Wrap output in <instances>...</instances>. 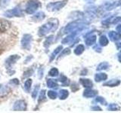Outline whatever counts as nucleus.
<instances>
[{
  "label": "nucleus",
  "instance_id": "18",
  "mask_svg": "<svg viewBox=\"0 0 121 113\" xmlns=\"http://www.w3.org/2000/svg\"><path fill=\"white\" fill-rule=\"evenodd\" d=\"M108 78V75L105 73H98L95 76V80L97 82H100L101 81H104Z\"/></svg>",
  "mask_w": 121,
  "mask_h": 113
},
{
  "label": "nucleus",
  "instance_id": "17",
  "mask_svg": "<svg viewBox=\"0 0 121 113\" xmlns=\"http://www.w3.org/2000/svg\"><path fill=\"white\" fill-rule=\"evenodd\" d=\"M45 14L43 12V11H41V12H38L34 14L32 19L35 21H40V20H43L45 18Z\"/></svg>",
  "mask_w": 121,
  "mask_h": 113
},
{
  "label": "nucleus",
  "instance_id": "16",
  "mask_svg": "<svg viewBox=\"0 0 121 113\" xmlns=\"http://www.w3.org/2000/svg\"><path fill=\"white\" fill-rule=\"evenodd\" d=\"M120 84V81L117 80V79H112L104 84V86H108V87H115Z\"/></svg>",
  "mask_w": 121,
  "mask_h": 113
},
{
  "label": "nucleus",
  "instance_id": "14",
  "mask_svg": "<svg viewBox=\"0 0 121 113\" xmlns=\"http://www.w3.org/2000/svg\"><path fill=\"white\" fill-rule=\"evenodd\" d=\"M10 92V88L6 85H0V97H5Z\"/></svg>",
  "mask_w": 121,
  "mask_h": 113
},
{
  "label": "nucleus",
  "instance_id": "38",
  "mask_svg": "<svg viewBox=\"0 0 121 113\" xmlns=\"http://www.w3.org/2000/svg\"><path fill=\"white\" fill-rule=\"evenodd\" d=\"M33 73V70H29V71H26L24 73V77H27V76H30V75H32Z\"/></svg>",
  "mask_w": 121,
  "mask_h": 113
},
{
  "label": "nucleus",
  "instance_id": "23",
  "mask_svg": "<svg viewBox=\"0 0 121 113\" xmlns=\"http://www.w3.org/2000/svg\"><path fill=\"white\" fill-rule=\"evenodd\" d=\"M110 66L109 63L107 62H103V63H101L97 67V70L98 71H101V70H104V69H107Z\"/></svg>",
  "mask_w": 121,
  "mask_h": 113
},
{
  "label": "nucleus",
  "instance_id": "12",
  "mask_svg": "<svg viewBox=\"0 0 121 113\" xmlns=\"http://www.w3.org/2000/svg\"><path fill=\"white\" fill-rule=\"evenodd\" d=\"M10 27V24L6 20H0V32H3L9 29Z\"/></svg>",
  "mask_w": 121,
  "mask_h": 113
},
{
  "label": "nucleus",
  "instance_id": "13",
  "mask_svg": "<svg viewBox=\"0 0 121 113\" xmlns=\"http://www.w3.org/2000/svg\"><path fill=\"white\" fill-rule=\"evenodd\" d=\"M80 83L82 85L83 87H85V88H92V87L93 86V83L92 81L90 80V79L81 78Z\"/></svg>",
  "mask_w": 121,
  "mask_h": 113
},
{
  "label": "nucleus",
  "instance_id": "43",
  "mask_svg": "<svg viewBox=\"0 0 121 113\" xmlns=\"http://www.w3.org/2000/svg\"><path fill=\"white\" fill-rule=\"evenodd\" d=\"M118 60L120 63H121V51L118 53Z\"/></svg>",
  "mask_w": 121,
  "mask_h": 113
},
{
  "label": "nucleus",
  "instance_id": "21",
  "mask_svg": "<svg viewBox=\"0 0 121 113\" xmlns=\"http://www.w3.org/2000/svg\"><path fill=\"white\" fill-rule=\"evenodd\" d=\"M47 86L50 88H55L58 86L57 81L55 79H48L47 80Z\"/></svg>",
  "mask_w": 121,
  "mask_h": 113
},
{
  "label": "nucleus",
  "instance_id": "35",
  "mask_svg": "<svg viewBox=\"0 0 121 113\" xmlns=\"http://www.w3.org/2000/svg\"><path fill=\"white\" fill-rule=\"evenodd\" d=\"M38 90H39V85H36L35 89L33 90V93H32V97L33 98H36V95H37V93H38Z\"/></svg>",
  "mask_w": 121,
  "mask_h": 113
},
{
  "label": "nucleus",
  "instance_id": "6",
  "mask_svg": "<svg viewBox=\"0 0 121 113\" xmlns=\"http://www.w3.org/2000/svg\"><path fill=\"white\" fill-rule=\"evenodd\" d=\"M32 36L30 34H25L21 39V46L25 50H30L31 47Z\"/></svg>",
  "mask_w": 121,
  "mask_h": 113
},
{
  "label": "nucleus",
  "instance_id": "1",
  "mask_svg": "<svg viewBox=\"0 0 121 113\" xmlns=\"http://www.w3.org/2000/svg\"><path fill=\"white\" fill-rule=\"evenodd\" d=\"M59 22L57 19H52L45 24L43 25L39 29V36H44L50 32H53L57 29Z\"/></svg>",
  "mask_w": 121,
  "mask_h": 113
},
{
  "label": "nucleus",
  "instance_id": "42",
  "mask_svg": "<svg viewBox=\"0 0 121 113\" xmlns=\"http://www.w3.org/2000/svg\"><path fill=\"white\" fill-rule=\"evenodd\" d=\"M92 109L93 110H95V111H101V109L98 106H94V107H92Z\"/></svg>",
  "mask_w": 121,
  "mask_h": 113
},
{
  "label": "nucleus",
  "instance_id": "30",
  "mask_svg": "<svg viewBox=\"0 0 121 113\" xmlns=\"http://www.w3.org/2000/svg\"><path fill=\"white\" fill-rule=\"evenodd\" d=\"M48 97L52 100H55L58 97V93L54 91V90H49V91H48Z\"/></svg>",
  "mask_w": 121,
  "mask_h": 113
},
{
  "label": "nucleus",
  "instance_id": "32",
  "mask_svg": "<svg viewBox=\"0 0 121 113\" xmlns=\"http://www.w3.org/2000/svg\"><path fill=\"white\" fill-rule=\"evenodd\" d=\"M10 3V0H0V7L5 8L9 5Z\"/></svg>",
  "mask_w": 121,
  "mask_h": 113
},
{
  "label": "nucleus",
  "instance_id": "8",
  "mask_svg": "<svg viewBox=\"0 0 121 113\" xmlns=\"http://www.w3.org/2000/svg\"><path fill=\"white\" fill-rule=\"evenodd\" d=\"M20 59V56L18 55H11L5 60V66L8 69H11L12 65L16 63L17 60Z\"/></svg>",
  "mask_w": 121,
  "mask_h": 113
},
{
  "label": "nucleus",
  "instance_id": "36",
  "mask_svg": "<svg viewBox=\"0 0 121 113\" xmlns=\"http://www.w3.org/2000/svg\"><path fill=\"white\" fill-rule=\"evenodd\" d=\"M9 84L11 85H19V81L17 78H14V79H11V80L10 81Z\"/></svg>",
  "mask_w": 121,
  "mask_h": 113
},
{
  "label": "nucleus",
  "instance_id": "22",
  "mask_svg": "<svg viewBox=\"0 0 121 113\" xmlns=\"http://www.w3.org/2000/svg\"><path fill=\"white\" fill-rule=\"evenodd\" d=\"M84 50H85L84 46H83L82 44H79L78 46L75 48L74 53H75V54H77V55H80L81 54H82V52L84 51Z\"/></svg>",
  "mask_w": 121,
  "mask_h": 113
},
{
  "label": "nucleus",
  "instance_id": "24",
  "mask_svg": "<svg viewBox=\"0 0 121 113\" xmlns=\"http://www.w3.org/2000/svg\"><path fill=\"white\" fill-rule=\"evenodd\" d=\"M99 44L101 46H106L108 44V39L105 36H101L99 39Z\"/></svg>",
  "mask_w": 121,
  "mask_h": 113
},
{
  "label": "nucleus",
  "instance_id": "7",
  "mask_svg": "<svg viewBox=\"0 0 121 113\" xmlns=\"http://www.w3.org/2000/svg\"><path fill=\"white\" fill-rule=\"evenodd\" d=\"M26 103L24 100H17L13 105V109L15 111H25L26 109Z\"/></svg>",
  "mask_w": 121,
  "mask_h": 113
},
{
  "label": "nucleus",
  "instance_id": "45",
  "mask_svg": "<svg viewBox=\"0 0 121 113\" xmlns=\"http://www.w3.org/2000/svg\"><path fill=\"white\" fill-rule=\"evenodd\" d=\"M85 1H86L87 2H89V3H92V2H94L95 0H85Z\"/></svg>",
  "mask_w": 121,
  "mask_h": 113
},
{
  "label": "nucleus",
  "instance_id": "27",
  "mask_svg": "<svg viewBox=\"0 0 121 113\" xmlns=\"http://www.w3.org/2000/svg\"><path fill=\"white\" fill-rule=\"evenodd\" d=\"M58 74H59L58 69H56V68H52V69L48 72V75L52 77H55L57 75H58Z\"/></svg>",
  "mask_w": 121,
  "mask_h": 113
},
{
  "label": "nucleus",
  "instance_id": "4",
  "mask_svg": "<svg viewBox=\"0 0 121 113\" xmlns=\"http://www.w3.org/2000/svg\"><path fill=\"white\" fill-rule=\"evenodd\" d=\"M67 0H63V1L60 2H51L48 3L47 5L46 8L48 11H59L64 8L67 5Z\"/></svg>",
  "mask_w": 121,
  "mask_h": 113
},
{
  "label": "nucleus",
  "instance_id": "26",
  "mask_svg": "<svg viewBox=\"0 0 121 113\" xmlns=\"http://www.w3.org/2000/svg\"><path fill=\"white\" fill-rule=\"evenodd\" d=\"M59 81L62 83V85L64 86H67L69 85V80L67 79V78L66 76H64V75H61L59 78Z\"/></svg>",
  "mask_w": 121,
  "mask_h": 113
},
{
  "label": "nucleus",
  "instance_id": "9",
  "mask_svg": "<svg viewBox=\"0 0 121 113\" xmlns=\"http://www.w3.org/2000/svg\"><path fill=\"white\" fill-rule=\"evenodd\" d=\"M79 32H80L79 31H76V32H70V34L69 36H67L66 38H64V39L62 40V44H68V43L71 42V41L75 39L76 36H77Z\"/></svg>",
  "mask_w": 121,
  "mask_h": 113
},
{
  "label": "nucleus",
  "instance_id": "29",
  "mask_svg": "<svg viewBox=\"0 0 121 113\" xmlns=\"http://www.w3.org/2000/svg\"><path fill=\"white\" fill-rule=\"evenodd\" d=\"M53 38H54V36H50L49 37L47 38L46 40H45V43H44V46H45V47L48 48V47L49 46V45H50V44L52 43Z\"/></svg>",
  "mask_w": 121,
  "mask_h": 113
},
{
  "label": "nucleus",
  "instance_id": "33",
  "mask_svg": "<svg viewBox=\"0 0 121 113\" xmlns=\"http://www.w3.org/2000/svg\"><path fill=\"white\" fill-rule=\"evenodd\" d=\"M95 101L98 102V103H101V104H103V105L107 104V102H106V100L101 97H97L96 99H95Z\"/></svg>",
  "mask_w": 121,
  "mask_h": 113
},
{
  "label": "nucleus",
  "instance_id": "31",
  "mask_svg": "<svg viewBox=\"0 0 121 113\" xmlns=\"http://www.w3.org/2000/svg\"><path fill=\"white\" fill-rule=\"evenodd\" d=\"M45 100V90H42L40 93H39V103H41L43 100Z\"/></svg>",
  "mask_w": 121,
  "mask_h": 113
},
{
  "label": "nucleus",
  "instance_id": "40",
  "mask_svg": "<svg viewBox=\"0 0 121 113\" xmlns=\"http://www.w3.org/2000/svg\"><path fill=\"white\" fill-rule=\"evenodd\" d=\"M117 31L118 33H121V24H119L117 26Z\"/></svg>",
  "mask_w": 121,
  "mask_h": 113
},
{
  "label": "nucleus",
  "instance_id": "5",
  "mask_svg": "<svg viewBox=\"0 0 121 113\" xmlns=\"http://www.w3.org/2000/svg\"><path fill=\"white\" fill-rule=\"evenodd\" d=\"M5 17H22L24 16L23 11L21 9L20 7H15L14 8L9 10L4 14Z\"/></svg>",
  "mask_w": 121,
  "mask_h": 113
},
{
  "label": "nucleus",
  "instance_id": "28",
  "mask_svg": "<svg viewBox=\"0 0 121 113\" xmlns=\"http://www.w3.org/2000/svg\"><path fill=\"white\" fill-rule=\"evenodd\" d=\"M108 109L110 111H118V110H120V107L117 105V104L111 103L108 105Z\"/></svg>",
  "mask_w": 121,
  "mask_h": 113
},
{
  "label": "nucleus",
  "instance_id": "10",
  "mask_svg": "<svg viewBox=\"0 0 121 113\" xmlns=\"http://www.w3.org/2000/svg\"><path fill=\"white\" fill-rule=\"evenodd\" d=\"M97 94H98V92L96 90H93L90 88H87L86 90H84V92H83V96L87 98L94 97H95Z\"/></svg>",
  "mask_w": 121,
  "mask_h": 113
},
{
  "label": "nucleus",
  "instance_id": "44",
  "mask_svg": "<svg viewBox=\"0 0 121 113\" xmlns=\"http://www.w3.org/2000/svg\"><path fill=\"white\" fill-rule=\"evenodd\" d=\"M117 49H119V50H120V49L121 48V42L117 44Z\"/></svg>",
  "mask_w": 121,
  "mask_h": 113
},
{
  "label": "nucleus",
  "instance_id": "25",
  "mask_svg": "<svg viewBox=\"0 0 121 113\" xmlns=\"http://www.w3.org/2000/svg\"><path fill=\"white\" fill-rule=\"evenodd\" d=\"M31 85H32V80L31 79H27V80L25 81V84H24V90L26 92H29L30 90Z\"/></svg>",
  "mask_w": 121,
  "mask_h": 113
},
{
  "label": "nucleus",
  "instance_id": "39",
  "mask_svg": "<svg viewBox=\"0 0 121 113\" xmlns=\"http://www.w3.org/2000/svg\"><path fill=\"white\" fill-rule=\"evenodd\" d=\"M94 50L95 51H98V52H101V47H99V45H95L94 48Z\"/></svg>",
  "mask_w": 121,
  "mask_h": 113
},
{
  "label": "nucleus",
  "instance_id": "15",
  "mask_svg": "<svg viewBox=\"0 0 121 113\" xmlns=\"http://www.w3.org/2000/svg\"><path fill=\"white\" fill-rule=\"evenodd\" d=\"M96 41V36H89L88 37H86V44L88 46H91V45L94 44Z\"/></svg>",
  "mask_w": 121,
  "mask_h": 113
},
{
  "label": "nucleus",
  "instance_id": "37",
  "mask_svg": "<svg viewBox=\"0 0 121 113\" xmlns=\"http://www.w3.org/2000/svg\"><path fill=\"white\" fill-rule=\"evenodd\" d=\"M112 20H113L112 24H117V23L121 22V17H115V18L112 19Z\"/></svg>",
  "mask_w": 121,
  "mask_h": 113
},
{
  "label": "nucleus",
  "instance_id": "20",
  "mask_svg": "<svg viewBox=\"0 0 121 113\" xmlns=\"http://www.w3.org/2000/svg\"><path fill=\"white\" fill-rule=\"evenodd\" d=\"M58 95L60 100H65L69 95V92L67 90H60Z\"/></svg>",
  "mask_w": 121,
  "mask_h": 113
},
{
  "label": "nucleus",
  "instance_id": "3",
  "mask_svg": "<svg viewBox=\"0 0 121 113\" xmlns=\"http://www.w3.org/2000/svg\"><path fill=\"white\" fill-rule=\"evenodd\" d=\"M41 3L38 0H30L26 5V12L27 14H32L35 13L36 10L40 8Z\"/></svg>",
  "mask_w": 121,
  "mask_h": 113
},
{
  "label": "nucleus",
  "instance_id": "2",
  "mask_svg": "<svg viewBox=\"0 0 121 113\" xmlns=\"http://www.w3.org/2000/svg\"><path fill=\"white\" fill-rule=\"evenodd\" d=\"M86 27H88V26L85 22L77 20L67 24V26L64 28V33H70L76 31L81 32Z\"/></svg>",
  "mask_w": 121,
  "mask_h": 113
},
{
  "label": "nucleus",
  "instance_id": "11",
  "mask_svg": "<svg viewBox=\"0 0 121 113\" xmlns=\"http://www.w3.org/2000/svg\"><path fill=\"white\" fill-rule=\"evenodd\" d=\"M108 36H109L110 39L113 41H118L121 39V34L117 32H114V31H111L108 33Z\"/></svg>",
  "mask_w": 121,
  "mask_h": 113
},
{
  "label": "nucleus",
  "instance_id": "41",
  "mask_svg": "<svg viewBox=\"0 0 121 113\" xmlns=\"http://www.w3.org/2000/svg\"><path fill=\"white\" fill-rule=\"evenodd\" d=\"M43 69H41V71H40V69L39 70V78H43Z\"/></svg>",
  "mask_w": 121,
  "mask_h": 113
},
{
  "label": "nucleus",
  "instance_id": "34",
  "mask_svg": "<svg viewBox=\"0 0 121 113\" xmlns=\"http://www.w3.org/2000/svg\"><path fill=\"white\" fill-rule=\"evenodd\" d=\"M70 53V50L69 48H66V49H64V50L62 51V53L61 54H60V56L61 57V56H65V55H67V54H69Z\"/></svg>",
  "mask_w": 121,
  "mask_h": 113
},
{
  "label": "nucleus",
  "instance_id": "19",
  "mask_svg": "<svg viewBox=\"0 0 121 113\" xmlns=\"http://www.w3.org/2000/svg\"><path fill=\"white\" fill-rule=\"evenodd\" d=\"M62 49H63V47L61 46V45H60V46H58V48L55 49V50L54 51V52H53L51 56H50V60H50V62H52V60L56 57V56L58 55L60 51H61Z\"/></svg>",
  "mask_w": 121,
  "mask_h": 113
}]
</instances>
